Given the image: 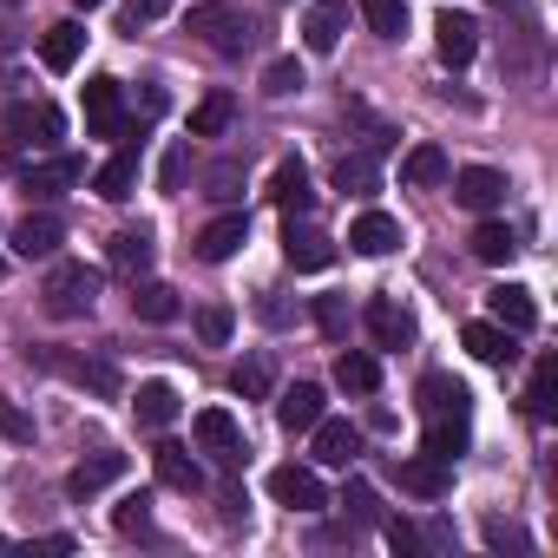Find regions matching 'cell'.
Segmentation results:
<instances>
[{
    "label": "cell",
    "instance_id": "1",
    "mask_svg": "<svg viewBox=\"0 0 558 558\" xmlns=\"http://www.w3.org/2000/svg\"><path fill=\"white\" fill-rule=\"evenodd\" d=\"M184 27H191L210 53H223V60H243V53H256V47H263V21H256V14H243L236 0H197Z\"/></svg>",
    "mask_w": 558,
    "mask_h": 558
},
{
    "label": "cell",
    "instance_id": "2",
    "mask_svg": "<svg viewBox=\"0 0 558 558\" xmlns=\"http://www.w3.org/2000/svg\"><path fill=\"white\" fill-rule=\"evenodd\" d=\"M66 138V112L60 106H47V99H21L8 119H0V151H8V158H27V151H53Z\"/></svg>",
    "mask_w": 558,
    "mask_h": 558
},
{
    "label": "cell",
    "instance_id": "3",
    "mask_svg": "<svg viewBox=\"0 0 558 558\" xmlns=\"http://www.w3.org/2000/svg\"><path fill=\"white\" fill-rule=\"evenodd\" d=\"M99 290H106V269H93V263H53V269H47V283H40V296H47V316H60V323H73V316H93Z\"/></svg>",
    "mask_w": 558,
    "mask_h": 558
},
{
    "label": "cell",
    "instance_id": "4",
    "mask_svg": "<svg viewBox=\"0 0 558 558\" xmlns=\"http://www.w3.org/2000/svg\"><path fill=\"white\" fill-rule=\"evenodd\" d=\"M27 362L66 375L73 388H93V395H119V368L106 355H66V349H27Z\"/></svg>",
    "mask_w": 558,
    "mask_h": 558
},
{
    "label": "cell",
    "instance_id": "5",
    "mask_svg": "<svg viewBox=\"0 0 558 558\" xmlns=\"http://www.w3.org/2000/svg\"><path fill=\"white\" fill-rule=\"evenodd\" d=\"M269 499H276V506H290V512H323V506H329V486H323L316 466L283 460V466L269 473Z\"/></svg>",
    "mask_w": 558,
    "mask_h": 558
},
{
    "label": "cell",
    "instance_id": "6",
    "mask_svg": "<svg viewBox=\"0 0 558 558\" xmlns=\"http://www.w3.org/2000/svg\"><path fill=\"white\" fill-rule=\"evenodd\" d=\"M80 178H86V158H73V151L34 158V165L21 171V184H27V204H53V197H66Z\"/></svg>",
    "mask_w": 558,
    "mask_h": 558
},
{
    "label": "cell",
    "instance_id": "7",
    "mask_svg": "<svg viewBox=\"0 0 558 558\" xmlns=\"http://www.w3.org/2000/svg\"><path fill=\"white\" fill-rule=\"evenodd\" d=\"M8 243H14V256H27V263H47V256H60V243H66V223L40 204V210H27L14 230H8Z\"/></svg>",
    "mask_w": 558,
    "mask_h": 558
},
{
    "label": "cell",
    "instance_id": "8",
    "mask_svg": "<svg viewBox=\"0 0 558 558\" xmlns=\"http://www.w3.org/2000/svg\"><path fill=\"white\" fill-rule=\"evenodd\" d=\"M447 184H453V204L460 210H499L506 204V171H493V165H466V171H447Z\"/></svg>",
    "mask_w": 558,
    "mask_h": 558
},
{
    "label": "cell",
    "instance_id": "9",
    "mask_svg": "<svg viewBox=\"0 0 558 558\" xmlns=\"http://www.w3.org/2000/svg\"><path fill=\"white\" fill-rule=\"evenodd\" d=\"M191 427H197V447H204L217 466H243V460H250V447H243V427H236L223 408H204Z\"/></svg>",
    "mask_w": 558,
    "mask_h": 558
},
{
    "label": "cell",
    "instance_id": "10",
    "mask_svg": "<svg viewBox=\"0 0 558 558\" xmlns=\"http://www.w3.org/2000/svg\"><path fill=\"white\" fill-rule=\"evenodd\" d=\"M86 125H93V138H125V93H119V80H86Z\"/></svg>",
    "mask_w": 558,
    "mask_h": 558
},
{
    "label": "cell",
    "instance_id": "11",
    "mask_svg": "<svg viewBox=\"0 0 558 558\" xmlns=\"http://www.w3.org/2000/svg\"><path fill=\"white\" fill-rule=\"evenodd\" d=\"M362 323H368V336H375L381 349H408V342H414V310H408L401 296H368Z\"/></svg>",
    "mask_w": 558,
    "mask_h": 558
},
{
    "label": "cell",
    "instance_id": "12",
    "mask_svg": "<svg viewBox=\"0 0 558 558\" xmlns=\"http://www.w3.org/2000/svg\"><path fill=\"white\" fill-rule=\"evenodd\" d=\"M421 421H473V395L460 375H427L421 381Z\"/></svg>",
    "mask_w": 558,
    "mask_h": 558
},
{
    "label": "cell",
    "instance_id": "13",
    "mask_svg": "<svg viewBox=\"0 0 558 558\" xmlns=\"http://www.w3.org/2000/svg\"><path fill=\"white\" fill-rule=\"evenodd\" d=\"M243 243H250V217H243V210H223V217H210V223L197 230V256H204V263H230Z\"/></svg>",
    "mask_w": 558,
    "mask_h": 558
},
{
    "label": "cell",
    "instance_id": "14",
    "mask_svg": "<svg viewBox=\"0 0 558 558\" xmlns=\"http://www.w3.org/2000/svg\"><path fill=\"white\" fill-rule=\"evenodd\" d=\"M486 310H493V323L512 329V336H532V329H538V303H532L525 283H499V290H486Z\"/></svg>",
    "mask_w": 558,
    "mask_h": 558
},
{
    "label": "cell",
    "instance_id": "15",
    "mask_svg": "<svg viewBox=\"0 0 558 558\" xmlns=\"http://www.w3.org/2000/svg\"><path fill=\"white\" fill-rule=\"evenodd\" d=\"M460 342H466V355L486 362V368H512V362H519V336L499 329V323H466Z\"/></svg>",
    "mask_w": 558,
    "mask_h": 558
},
{
    "label": "cell",
    "instance_id": "16",
    "mask_svg": "<svg viewBox=\"0 0 558 558\" xmlns=\"http://www.w3.org/2000/svg\"><path fill=\"white\" fill-rule=\"evenodd\" d=\"M349 34V0H316V8L303 14V47L310 53H336Z\"/></svg>",
    "mask_w": 558,
    "mask_h": 558
},
{
    "label": "cell",
    "instance_id": "17",
    "mask_svg": "<svg viewBox=\"0 0 558 558\" xmlns=\"http://www.w3.org/2000/svg\"><path fill=\"white\" fill-rule=\"evenodd\" d=\"M434 34H440V60H447V66H473V53H480V21H473V14H453V8H447V14L434 21Z\"/></svg>",
    "mask_w": 558,
    "mask_h": 558
},
{
    "label": "cell",
    "instance_id": "18",
    "mask_svg": "<svg viewBox=\"0 0 558 558\" xmlns=\"http://www.w3.org/2000/svg\"><path fill=\"white\" fill-rule=\"evenodd\" d=\"M132 184H138V145L125 138V145H119V151L93 171V191H99L106 204H125V197H132Z\"/></svg>",
    "mask_w": 558,
    "mask_h": 558
},
{
    "label": "cell",
    "instance_id": "19",
    "mask_svg": "<svg viewBox=\"0 0 558 558\" xmlns=\"http://www.w3.org/2000/svg\"><path fill=\"white\" fill-rule=\"evenodd\" d=\"M283 256H290V269H329V263H336V243H329V230H316V223H296V217H290Z\"/></svg>",
    "mask_w": 558,
    "mask_h": 558
},
{
    "label": "cell",
    "instance_id": "20",
    "mask_svg": "<svg viewBox=\"0 0 558 558\" xmlns=\"http://www.w3.org/2000/svg\"><path fill=\"white\" fill-rule=\"evenodd\" d=\"M151 466H158V480H165L171 493H204V466L191 460V447L158 440V447H151Z\"/></svg>",
    "mask_w": 558,
    "mask_h": 558
},
{
    "label": "cell",
    "instance_id": "21",
    "mask_svg": "<svg viewBox=\"0 0 558 558\" xmlns=\"http://www.w3.org/2000/svg\"><path fill=\"white\" fill-rule=\"evenodd\" d=\"M80 53H86V27H80V21H53V27L40 34V60H47V73H73Z\"/></svg>",
    "mask_w": 558,
    "mask_h": 558
},
{
    "label": "cell",
    "instance_id": "22",
    "mask_svg": "<svg viewBox=\"0 0 558 558\" xmlns=\"http://www.w3.org/2000/svg\"><path fill=\"white\" fill-rule=\"evenodd\" d=\"M106 263L119 269V276H145L151 263H158V243H151V230L138 223V230H119L112 243H106Z\"/></svg>",
    "mask_w": 558,
    "mask_h": 558
},
{
    "label": "cell",
    "instance_id": "23",
    "mask_svg": "<svg viewBox=\"0 0 558 558\" xmlns=\"http://www.w3.org/2000/svg\"><path fill=\"white\" fill-rule=\"evenodd\" d=\"M401 486H408L414 499H447V493H453V466L434 460V453H414V460H401Z\"/></svg>",
    "mask_w": 558,
    "mask_h": 558
},
{
    "label": "cell",
    "instance_id": "24",
    "mask_svg": "<svg viewBox=\"0 0 558 558\" xmlns=\"http://www.w3.org/2000/svg\"><path fill=\"white\" fill-rule=\"evenodd\" d=\"M269 197L283 204L290 217H310V204H316V191H310V165H303V158H283V165H276V184H269Z\"/></svg>",
    "mask_w": 558,
    "mask_h": 558
},
{
    "label": "cell",
    "instance_id": "25",
    "mask_svg": "<svg viewBox=\"0 0 558 558\" xmlns=\"http://www.w3.org/2000/svg\"><path fill=\"white\" fill-rule=\"evenodd\" d=\"M447 171H453V165H447V151H440L434 138H421V145L401 158V184H408V191H434V184H447Z\"/></svg>",
    "mask_w": 558,
    "mask_h": 558
},
{
    "label": "cell",
    "instance_id": "26",
    "mask_svg": "<svg viewBox=\"0 0 558 558\" xmlns=\"http://www.w3.org/2000/svg\"><path fill=\"white\" fill-rule=\"evenodd\" d=\"M349 243H355L362 256H388V250H401V223H395L388 210H362V217L349 223Z\"/></svg>",
    "mask_w": 558,
    "mask_h": 558
},
{
    "label": "cell",
    "instance_id": "27",
    "mask_svg": "<svg viewBox=\"0 0 558 558\" xmlns=\"http://www.w3.org/2000/svg\"><path fill=\"white\" fill-rule=\"evenodd\" d=\"M310 434H316V460H323V466H349V460L362 453V427H349V421H329V414H323Z\"/></svg>",
    "mask_w": 558,
    "mask_h": 558
},
{
    "label": "cell",
    "instance_id": "28",
    "mask_svg": "<svg viewBox=\"0 0 558 558\" xmlns=\"http://www.w3.org/2000/svg\"><path fill=\"white\" fill-rule=\"evenodd\" d=\"M112 480H125V453H93V460H80V466L66 473V493H73V499H93V493H106Z\"/></svg>",
    "mask_w": 558,
    "mask_h": 558
},
{
    "label": "cell",
    "instance_id": "29",
    "mask_svg": "<svg viewBox=\"0 0 558 558\" xmlns=\"http://www.w3.org/2000/svg\"><path fill=\"white\" fill-rule=\"evenodd\" d=\"M276 421H283V434H310L323 421V388L316 381H296L283 401H276Z\"/></svg>",
    "mask_w": 558,
    "mask_h": 558
},
{
    "label": "cell",
    "instance_id": "30",
    "mask_svg": "<svg viewBox=\"0 0 558 558\" xmlns=\"http://www.w3.org/2000/svg\"><path fill=\"white\" fill-rule=\"evenodd\" d=\"M336 388H342V395H375V388H381V362H375L368 349H342V355H336Z\"/></svg>",
    "mask_w": 558,
    "mask_h": 558
},
{
    "label": "cell",
    "instance_id": "31",
    "mask_svg": "<svg viewBox=\"0 0 558 558\" xmlns=\"http://www.w3.org/2000/svg\"><path fill=\"white\" fill-rule=\"evenodd\" d=\"M132 316L138 323H178V290L171 283H151V276H145V283L132 276Z\"/></svg>",
    "mask_w": 558,
    "mask_h": 558
},
{
    "label": "cell",
    "instance_id": "32",
    "mask_svg": "<svg viewBox=\"0 0 558 558\" xmlns=\"http://www.w3.org/2000/svg\"><path fill=\"white\" fill-rule=\"evenodd\" d=\"M132 414H138V427H171L178 421V388L171 381H145L138 401H132Z\"/></svg>",
    "mask_w": 558,
    "mask_h": 558
},
{
    "label": "cell",
    "instance_id": "33",
    "mask_svg": "<svg viewBox=\"0 0 558 558\" xmlns=\"http://www.w3.org/2000/svg\"><path fill=\"white\" fill-rule=\"evenodd\" d=\"M381 184V165H375V151H349V158H336V191H349V197H368Z\"/></svg>",
    "mask_w": 558,
    "mask_h": 558
},
{
    "label": "cell",
    "instance_id": "34",
    "mask_svg": "<svg viewBox=\"0 0 558 558\" xmlns=\"http://www.w3.org/2000/svg\"><path fill=\"white\" fill-rule=\"evenodd\" d=\"M473 256H480V263H512V256H519V230L499 223V217H486V223L473 230Z\"/></svg>",
    "mask_w": 558,
    "mask_h": 558
},
{
    "label": "cell",
    "instance_id": "35",
    "mask_svg": "<svg viewBox=\"0 0 558 558\" xmlns=\"http://www.w3.org/2000/svg\"><path fill=\"white\" fill-rule=\"evenodd\" d=\"M551 395H558V355H538L532 362V381H525V414L532 421H551Z\"/></svg>",
    "mask_w": 558,
    "mask_h": 558
},
{
    "label": "cell",
    "instance_id": "36",
    "mask_svg": "<svg viewBox=\"0 0 558 558\" xmlns=\"http://www.w3.org/2000/svg\"><path fill=\"white\" fill-rule=\"evenodd\" d=\"M473 447V421H427V453L460 466V453Z\"/></svg>",
    "mask_w": 558,
    "mask_h": 558
},
{
    "label": "cell",
    "instance_id": "37",
    "mask_svg": "<svg viewBox=\"0 0 558 558\" xmlns=\"http://www.w3.org/2000/svg\"><path fill=\"white\" fill-rule=\"evenodd\" d=\"M230 119H236V99L230 93H204V106L191 112V138H223Z\"/></svg>",
    "mask_w": 558,
    "mask_h": 558
},
{
    "label": "cell",
    "instance_id": "38",
    "mask_svg": "<svg viewBox=\"0 0 558 558\" xmlns=\"http://www.w3.org/2000/svg\"><path fill=\"white\" fill-rule=\"evenodd\" d=\"M355 8H362L368 34H381V40H401L408 34V0H355Z\"/></svg>",
    "mask_w": 558,
    "mask_h": 558
},
{
    "label": "cell",
    "instance_id": "39",
    "mask_svg": "<svg viewBox=\"0 0 558 558\" xmlns=\"http://www.w3.org/2000/svg\"><path fill=\"white\" fill-rule=\"evenodd\" d=\"M303 86H310V73H303L296 53H283V60L263 66V93H269V99H290V93H303Z\"/></svg>",
    "mask_w": 558,
    "mask_h": 558
},
{
    "label": "cell",
    "instance_id": "40",
    "mask_svg": "<svg viewBox=\"0 0 558 558\" xmlns=\"http://www.w3.org/2000/svg\"><path fill=\"white\" fill-rule=\"evenodd\" d=\"M204 197H210V204H236V197H243V158H217V165L204 171Z\"/></svg>",
    "mask_w": 558,
    "mask_h": 558
},
{
    "label": "cell",
    "instance_id": "41",
    "mask_svg": "<svg viewBox=\"0 0 558 558\" xmlns=\"http://www.w3.org/2000/svg\"><path fill=\"white\" fill-rule=\"evenodd\" d=\"M230 388H236L243 401H263V395L276 388V368H269V355H250V362H236V368H230Z\"/></svg>",
    "mask_w": 558,
    "mask_h": 558
},
{
    "label": "cell",
    "instance_id": "42",
    "mask_svg": "<svg viewBox=\"0 0 558 558\" xmlns=\"http://www.w3.org/2000/svg\"><path fill=\"white\" fill-rule=\"evenodd\" d=\"M316 329L329 336V342H349V329H355V310H349V296H316Z\"/></svg>",
    "mask_w": 558,
    "mask_h": 558
},
{
    "label": "cell",
    "instance_id": "43",
    "mask_svg": "<svg viewBox=\"0 0 558 558\" xmlns=\"http://www.w3.org/2000/svg\"><path fill=\"white\" fill-rule=\"evenodd\" d=\"M342 512H349V525H381V493L368 480H349L342 486Z\"/></svg>",
    "mask_w": 558,
    "mask_h": 558
},
{
    "label": "cell",
    "instance_id": "44",
    "mask_svg": "<svg viewBox=\"0 0 558 558\" xmlns=\"http://www.w3.org/2000/svg\"><path fill=\"white\" fill-rule=\"evenodd\" d=\"M230 329H236V310H230V303L197 310V342H204V349H223V342H230Z\"/></svg>",
    "mask_w": 558,
    "mask_h": 558
},
{
    "label": "cell",
    "instance_id": "45",
    "mask_svg": "<svg viewBox=\"0 0 558 558\" xmlns=\"http://www.w3.org/2000/svg\"><path fill=\"white\" fill-rule=\"evenodd\" d=\"M381 538L401 558H427V525H414V519H381Z\"/></svg>",
    "mask_w": 558,
    "mask_h": 558
},
{
    "label": "cell",
    "instance_id": "46",
    "mask_svg": "<svg viewBox=\"0 0 558 558\" xmlns=\"http://www.w3.org/2000/svg\"><path fill=\"white\" fill-rule=\"evenodd\" d=\"M112 525H119V532L151 538V493H125V499H119V512H112Z\"/></svg>",
    "mask_w": 558,
    "mask_h": 558
},
{
    "label": "cell",
    "instance_id": "47",
    "mask_svg": "<svg viewBox=\"0 0 558 558\" xmlns=\"http://www.w3.org/2000/svg\"><path fill=\"white\" fill-rule=\"evenodd\" d=\"M0 440H14V447H34V414L21 401L0 395Z\"/></svg>",
    "mask_w": 558,
    "mask_h": 558
},
{
    "label": "cell",
    "instance_id": "48",
    "mask_svg": "<svg viewBox=\"0 0 558 558\" xmlns=\"http://www.w3.org/2000/svg\"><path fill=\"white\" fill-rule=\"evenodd\" d=\"M184 178H191V145L178 138V145L158 158V191H171V197H178V191H184Z\"/></svg>",
    "mask_w": 558,
    "mask_h": 558
},
{
    "label": "cell",
    "instance_id": "49",
    "mask_svg": "<svg viewBox=\"0 0 558 558\" xmlns=\"http://www.w3.org/2000/svg\"><path fill=\"white\" fill-rule=\"evenodd\" d=\"M165 14H171V0H125V34H138V27H151Z\"/></svg>",
    "mask_w": 558,
    "mask_h": 558
},
{
    "label": "cell",
    "instance_id": "50",
    "mask_svg": "<svg viewBox=\"0 0 558 558\" xmlns=\"http://www.w3.org/2000/svg\"><path fill=\"white\" fill-rule=\"evenodd\" d=\"M486 545H493V551H525L532 538H525L519 525H506V519H486Z\"/></svg>",
    "mask_w": 558,
    "mask_h": 558
},
{
    "label": "cell",
    "instance_id": "51",
    "mask_svg": "<svg viewBox=\"0 0 558 558\" xmlns=\"http://www.w3.org/2000/svg\"><path fill=\"white\" fill-rule=\"evenodd\" d=\"M34 545H40V551H80V538H73V532H47V538H34Z\"/></svg>",
    "mask_w": 558,
    "mask_h": 558
},
{
    "label": "cell",
    "instance_id": "52",
    "mask_svg": "<svg viewBox=\"0 0 558 558\" xmlns=\"http://www.w3.org/2000/svg\"><path fill=\"white\" fill-rule=\"evenodd\" d=\"M223 519H230V525L250 519V499H243V493H223Z\"/></svg>",
    "mask_w": 558,
    "mask_h": 558
},
{
    "label": "cell",
    "instance_id": "53",
    "mask_svg": "<svg viewBox=\"0 0 558 558\" xmlns=\"http://www.w3.org/2000/svg\"><path fill=\"white\" fill-rule=\"evenodd\" d=\"M14 40H21V27H14V14H0V53H14Z\"/></svg>",
    "mask_w": 558,
    "mask_h": 558
},
{
    "label": "cell",
    "instance_id": "54",
    "mask_svg": "<svg viewBox=\"0 0 558 558\" xmlns=\"http://www.w3.org/2000/svg\"><path fill=\"white\" fill-rule=\"evenodd\" d=\"M73 8H80V14H93V8H106V0H73Z\"/></svg>",
    "mask_w": 558,
    "mask_h": 558
},
{
    "label": "cell",
    "instance_id": "55",
    "mask_svg": "<svg viewBox=\"0 0 558 558\" xmlns=\"http://www.w3.org/2000/svg\"><path fill=\"white\" fill-rule=\"evenodd\" d=\"M8 545H14V538H8V532H0V551H8Z\"/></svg>",
    "mask_w": 558,
    "mask_h": 558
},
{
    "label": "cell",
    "instance_id": "56",
    "mask_svg": "<svg viewBox=\"0 0 558 558\" xmlns=\"http://www.w3.org/2000/svg\"><path fill=\"white\" fill-rule=\"evenodd\" d=\"M0 276H8V256H0Z\"/></svg>",
    "mask_w": 558,
    "mask_h": 558
}]
</instances>
